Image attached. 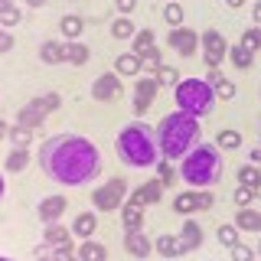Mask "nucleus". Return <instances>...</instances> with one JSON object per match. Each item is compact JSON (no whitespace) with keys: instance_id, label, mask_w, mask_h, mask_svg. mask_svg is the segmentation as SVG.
<instances>
[{"instance_id":"obj_41","label":"nucleus","mask_w":261,"mask_h":261,"mask_svg":"<svg viewBox=\"0 0 261 261\" xmlns=\"http://www.w3.org/2000/svg\"><path fill=\"white\" fill-rule=\"evenodd\" d=\"M212 92H216L219 101H232V98H235V82L232 79H222L219 85H212Z\"/></svg>"},{"instance_id":"obj_16","label":"nucleus","mask_w":261,"mask_h":261,"mask_svg":"<svg viewBox=\"0 0 261 261\" xmlns=\"http://www.w3.org/2000/svg\"><path fill=\"white\" fill-rule=\"evenodd\" d=\"M39 62L62 65L65 62V43H59V39H46V43H39Z\"/></svg>"},{"instance_id":"obj_55","label":"nucleus","mask_w":261,"mask_h":261,"mask_svg":"<svg viewBox=\"0 0 261 261\" xmlns=\"http://www.w3.org/2000/svg\"><path fill=\"white\" fill-rule=\"evenodd\" d=\"M255 199H261V183H258V186H255Z\"/></svg>"},{"instance_id":"obj_50","label":"nucleus","mask_w":261,"mask_h":261,"mask_svg":"<svg viewBox=\"0 0 261 261\" xmlns=\"http://www.w3.org/2000/svg\"><path fill=\"white\" fill-rule=\"evenodd\" d=\"M248 163H255V167H261V147H255V150L248 153Z\"/></svg>"},{"instance_id":"obj_40","label":"nucleus","mask_w":261,"mask_h":261,"mask_svg":"<svg viewBox=\"0 0 261 261\" xmlns=\"http://www.w3.org/2000/svg\"><path fill=\"white\" fill-rule=\"evenodd\" d=\"M49 255H53V261H79V248L69 242V245H59V248H53Z\"/></svg>"},{"instance_id":"obj_19","label":"nucleus","mask_w":261,"mask_h":261,"mask_svg":"<svg viewBox=\"0 0 261 261\" xmlns=\"http://www.w3.org/2000/svg\"><path fill=\"white\" fill-rule=\"evenodd\" d=\"M153 248H157V255L170 258V261L179 258V255H186V251H183V242H179V235H157Z\"/></svg>"},{"instance_id":"obj_27","label":"nucleus","mask_w":261,"mask_h":261,"mask_svg":"<svg viewBox=\"0 0 261 261\" xmlns=\"http://www.w3.org/2000/svg\"><path fill=\"white\" fill-rule=\"evenodd\" d=\"M153 46H157V33H153V30H137V36L134 39H130V53H137V56H144L147 53V49H153Z\"/></svg>"},{"instance_id":"obj_34","label":"nucleus","mask_w":261,"mask_h":261,"mask_svg":"<svg viewBox=\"0 0 261 261\" xmlns=\"http://www.w3.org/2000/svg\"><path fill=\"white\" fill-rule=\"evenodd\" d=\"M33 134H36V130H30V127H23V124H13L7 137H10L13 147H30L33 144Z\"/></svg>"},{"instance_id":"obj_9","label":"nucleus","mask_w":261,"mask_h":261,"mask_svg":"<svg viewBox=\"0 0 261 261\" xmlns=\"http://www.w3.org/2000/svg\"><path fill=\"white\" fill-rule=\"evenodd\" d=\"M167 46L173 49V53H179L183 59H190V56L199 53V33L190 30V27H173L167 33Z\"/></svg>"},{"instance_id":"obj_2","label":"nucleus","mask_w":261,"mask_h":261,"mask_svg":"<svg viewBox=\"0 0 261 261\" xmlns=\"http://www.w3.org/2000/svg\"><path fill=\"white\" fill-rule=\"evenodd\" d=\"M114 150L124 167H134V170H150L157 167L160 157V144H157V127H150L147 121H130L118 130L114 137Z\"/></svg>"},{"instance_id":"obj_36","label":"nucleus","mask_w":261,"mask_h":261,"mask_svg":"<svg viewBox=\"0 0 261 261\" xmlns=\"http://www.w3.org/2000/svg\"><path fill=\"white\" fill-rule=\"evenodd\" d=\"M216 239L225 245V248H232V245H239V228H235L232 222H222L216 228Z\"/></svg>"},{"instance_id":"obj_47","label":"nucleus","mask_w":261,"mask_h":261,"mask_svg":"<svg viewBox=\"0 0 261 261\" xmlns=\"http://www.w3.org/2000/svg\"><path fill=\"white\" fill-rule=\"evenodd\" d=\"M114 7H118L121 16H130V13H134V7H137V0H114Z\"/></svg>"},{"instance_id":"obj_1","label":"nucleus","mask_w":261,"mask_h":261,"mask_svg":"<svg viewBox=\"0 0 261 261\" xmlns=\"http://www.w3.org/2000/svg\"><path fill=\"white\" fill-rule=\"evenodd\" d=\"M39 170L59 186H85L101 173V153L82 134H53L39 144Z\"/></svg>"},{"instance_id":"obj_38","label":"nucleus","mask_w":261,"mask_h":261,"mask_svg":"<svg viewBox=\"0 0 261 261\" xmlns=\"http://www.w3.org/2000/svg\"><path fill=\"white\" fill-rule=\"evenodd\" d=\"M176 176H179V170L173 167V160H157V179L163 186H170Z\"/></svg>"},{"instance_id":"obj_53","label":"nucleus","mask_w":261,"mask_h":261,"mask_svg":"<svg viewBox=\"0 0 261 261\" xmlns=\"http://www.w3.org/2000/svg\"><path fill=\"white\" fill-rule=\"evenodd\" d=\"M7 196V179H4V173H0V199Z\"/></svg>"},{"instance_id":"obj_33","label":"nucleus","mask_w":261,"mask_h":261,"mask_svg":"<svg viewBox=\"0 0 261 261\" xmlns=\"http://www.w3.org/2000/svg\"><path fill=\"white\" fill-rule=\"evenodd\" d=\"M141 62H144V72H147V75H157V69L163 65V53H160V46L147 49V53L141 56Z\"/></svg>"},{"instance_id":"obj_18","label":"nucleus","mask_w":261,"mask_h":261,"mask_svg":"<svg viewBox=\"0 0 261 261\" xmlns=\"http://www.w3.org/2000/svg\"><path fill=\"white\" fill-rule=\"evenodd\" d=\"M43 242L49 248H59V245H69L72 242V228H65L62 222H49L43 228Z\"/></svg>"},{"instance_id":"obj_13","label":"nucleus","mask_w":261,"mask_h":261,"mask_svg":"<svg viewBox=\"0 0 261 261\" xmlns=\"http://www.w3.org/2000/svg\"><path fill=\"white\" fill-rule=\"evenodd\" d=\"M163 190H167V186H163L160 179L153 176V179H147V183L137 186V190L130 193V199H127V202H134V206H157L160 196H163Z\"/></svg>"},{"instance_id":"obj_30","label":"nucleus","mask_w":261,"mask_h":261,"mask_svg":"<svg viewBox=\"0 0 261 261\" xmlns=\"http://www.w3.org/2000/svg\"><path fill=\"white\" fill-rule=\"evenodd\" d=\"M20 20H23L20 7H16L13 0H0V27H16Z\"/></svg>"},{"instance_id":"obj_6","label":"nucleus","mask_w":261,"mask_h":261,"mask_svg":"<svg viewBox=\"0 0 261 261\" xmlns=\"http://www.w3.org/2000/svg\"><path fill=\"white\" fill-rule=\"evenodd\" d=\"M62 108V95L59 92H46V95H36L33 101H27L20 111H16V124L30 127V130H39L46 124V118L53 111Z\"/></svg>"},{"instance_id":"obj_3","label":"nucleus","mask_w":261,"mask_h":261,"mask_svg":"<svg viewBox=\"0 0 261 261\" xmlns=\"http://www.w3.org/2000/svg\"><path fill=\"white\" fill-rule=\"evenodd\" d=\"M157 144L163 160H183L199 144V118L186 111H170L157 124Z\"/></svg>"},{"instance_id":"obj_44","label":"nucleus","mask_w":261,"mask_h":261,"mask_svg":"<svg viewBox=\"0 0 261 261\" xmlns=\"http://www.w3.org/2000/svg\"><path fill=\"white\" fill-rule=\"evenodd\" d=\"M157 79H160V85H170V88H173L176 82H179V72L173 69V65H160V69H157Z\"/></svg>"},{"instance_id":"obj_28","label":"nucleus","mask_w":261,"mask_h":261,"mask_svg":"<svg viewBox=\"0 0 261 261\" xmlns=\"http://www.w3.org/2000/svg\"><path fill=\"white\" fill-rule=\"evenodd\" d=\"M173 212H176V216H193V212H199V209H196V190L176 193L173 196Z\"/></svg>"},{"instance_id":"obj_7","label":"nucleus","mask_w":261,"mask_h":261,"mask_svg":"<svg viewBox=\"0 0 261 261\" xmlns=\"http://www.w3.org/2000/svg\"><path fill=\"white\" fill-rule=\"evenodd\" d=\"M124 199H127V179L124 176H111L108 183L92 190V206L98 212H121Z\"/></svg>"},{"instance_id":"obj_17","label":"nucleus","mask_w":261,"mask_h":261,"mask_svg":"<svg viewBox=\"0 0 261 261\" xmlns=\"http://www.w3.org/2000/svg\"><path fill=\"white\" fill-rule=\"evenodd\" d=\"M235 228L239 232H261V209H251L245 206L235 212Z\"/></svg>"},{"instance_id":"obj_8","label":"nucleus","mask_w":261,"mask_h":261,"mask_svg":"<svg viewBox=\"0 0 261 261\" xmlns=\"http://www.w3.org/2000/svg\"><path fill=\"white\" fill-rule=\"evenodd\" d=\"M199 53H202V62H206V69H219V65H222V59L228 56L225 36H222L219 30L199 33Z\"/></svg>"},{"instance_id":"obj_25","label":"nucleus","mask_w":261,"mask_h":261,"mask_svg":"<svg viewBox=\"0 0 261 261\" xmlns=\"http://www.w3.org/2000/svg\"><path fill=\"white\" fill-rule=\"evenodd\" d=\"M79 261H108V248L95 239H85L79 245Z\"/></svg>"},{"instance_id":"obj_37","label":"nucleus","mask_w":261,"mask_h":261,"mask_svg":"<svg viewBox=\"0 0 261 261\" xmlns=\"http://www.w3.org/2000/svg\"><path fill=\"white\" fill-rule=\"evenodd\" d=\"M163 20L170 23V30H173V27H183V7H179V0H170V4L163 7Z\"/></svg>"},{"instance_id":"obj_32","label":"nucleus","mask_w":261,"mask_h":261,"mask_svg":"<svg viewBox=\"0 0 261 261\" xmlns=\"http://www.w3.org/2000/svg\"><path fill=\"white\" fill-rule=\"evenodd\" d=\"M216 147H219V150H239V147H242V134H239V130H232V127H228V130H219Z\"/></svg>"},{"instance_id":"obj_10","label":"nucleus","mask_w":261,"mask_h":261,"mask_svg":"<svg viewBox=\"0 0 261 261\" xmlns=\"http://www.w3.org/2000/svg\"><path fill=\"white\" fill-rule=\"evenodd\" d=\"M121 92H124V85H121V75L114 69L111 72H101V75L92 82V98H95V101H101V105L121 98Z\"/></svg>"},{"instance_id":"obj_51","label":"nucleus","mask_w":261,"mask_h":261,"mask_svg":"<svg viewBox=\"0 0 261 261\" xmlns=\"http://www.w3.org/2000/svg\"><path fill=\"white\" fill-rule=\"evenodd\" d=\"M7 134H10V124H7V121H4V118H0V141H4V137H7Z\"/></svg>"},{"instance_id":"obj_20","label":"nucleus","mask_w":261,"mask_h":261,"mask_svg":"<svg viewBox=\"0 0 261 261\" xmlns=\"http://www.w3.org/2000/svg\"><path fill=\"white\" fill-rule=\"evenodd\" d=\"M95 228H98V216L88 209V212H79V216H75V222H72V235H79V239L85 242V239L95 235Z\"/></svg>"},{"instance_id":"obj_43","label":"nucleus","mask_w":261,"mask_h":261,"mask_svg":"<svg viewBox=\"0 0 261 261\" xmlns=\"http://www.w3.org/2000/svg\"><path fill=\"white\" fill-rule=\"evenodd\" d=\"M212 206H216V193H212V190H196V209L209 212Z\"/></svg>"},{"instance_id":"obj_26","label":"nucleus","mask_w":261,"mask_h":261,"mask_svg":"<svg viewBox=\"0 0 261 261\" xmlns=\"http://www.w3.org/2000/svg\"><path fill=\"white\" fill-rule=\"evenodd\" d=\"M88 59H92V49H88L82 39H72V43H65V62H72V65H85Z\"/></svg>"},{"instance_id":"obj_39","label":"nucleus","mask_w":261,"mask_h":261,"mask_svg":"<svg viewBox=\"0 0 261 261\" xmlns=\"http://www.w3.org/2000/svg\"><path fill=\"white\" fill-rule=\"evenodd\" d=\"M242 46L248 49V53H261V27H248V30H245Z\"/></svg>"},{"instance_id":"obj_56","label":"nucleus","mask_w":261,"mask_h":261,"mask_svg":"<svg viewBox=\"0 0 261 261\" xmlns=\"http://www.w3.org/2000/svg\"><path fill=\"white\" fill-rule=\"evenodd\" d=\"M36 261H53V255H46V258H36Z\"/></svg>"},{"instance_id":"obj_5","label":"nucleus","mask_w":261,"mask_h":261,"mask_svg":"<svg viewBox=\"0 0 261 261\" xmlns=\"http://www.w3.org/2000/svg\"><path fill=\"white\" fill-rule=\"evenodd\" d=\"M173 101H176V111H186L193 118H206L216 108V92L206 79H179L173 85Z\"/></svg>"},{"instance_id":"obj_15","label":"nucleus","mask_w":261,"mask_h":261,"mask_svg":"<svg viewBox=\"0 0 261 261\" xmlns=\"http://www.w3.org/2000/svg\"><path fill=\"white\" fill-rule=\"evenodd\" d=\"M114 72H118L121 79H134V75H141V72H144L141 56H137V53H121L118 59H114Z\"/></svg>"},{"instance_id":"obj_12","label":"nucleus","mask_w":261,"mask_h":261,"mask_svg":"<svg viewBox=\"0 0 261 261\" xmlns=\"http://www.w3.org/2000/svg\"><path fill=\"white\" fill-rule=\"evenodd\" d=\"M65 209H69V199H65L62 193H56V196H46V199H39L36 216H39V222H43V225H49V222H59Z\"/></svg>"},{"instance_id":"obj_52","label":"nucleus","mask_w":261,"mask_h":261,"mask_svg":"<svg viewBox=\"0 0 261 261\" xmlns=\"http://www.w3.org/2000/svg\"><path fill=\"white\" fill-rule=\"evenodd\" d=\"M27 7L30 10H39V7H46V0H27Z\"/></svg>"},{"instance_id":"obj_59","label":"nucleus","mask_w":261,"mask_h":261,"mask_svg":"<svg viewBox=\"0 0 261 261\" xmlns=\"http://www.w3.org/2000/svg\"><path fill=\"white\" fill-rule=\"evenodd\" d=\"M167 4H170V0H167Z\"/></svg>"},{"instance_id":"obj_14","label":"nucleus","mask_w":261,"mask_h":261,"mask_svg":"<svg viewBox=\"0 0 261 261\" xmlns=\"http://www.w3.org/2000/svg\"><path fill=\"white\" fill-rule=\"evenodd\" d=\"M124 251L134 258H150L153 255V242L144 235V228H137V232H124Z\"/></svg>"},{"instance_id":"obj_31","label":"nucleus","mask_w":261,"mask_h":261,"mask_svg":"<svg viewBox=\"0 0 261 261\" xmlns=\"http://www.w3.org/2000/svg\"><path fill=\"white\" fill-rule=\"evenodd\" d=\"M228 59H232V65L235 69H251V65H255V53H248V49H245L242 43L235 46V49H228Z\"/></svg>"},{"instance_id":"obj_29","label":"nucleus","mask_w":261,"mask_h":261,"mask_svg":"<svg viewBox=\"0 0 261 261\" xmlns=\"http://www.w3.org/2000/svg\"><path fill=\"white\" fill-rule=\"evenodd\" d=\"M111 36H114V39H134V36H137L134 20H130V16H118V20L111 23Z\"/></svg>"},{"instance_id":"obj_35","label":"nucleus","mask_w":261,"mask_h":261,"mask_svg":"<svg viewBox=\"0 0 261 261\" xmlns=\"http://www.w3.org/2000/svg\"><path fill=\"white\" fill-rule=\"evenodd\" d=\"M239 183H242V186H251V190H255V186L261 183V167H255V163H245V167L239 170Z\"/></svg>"},{"instance_id":"obj_46","label":"nucleus","mask_w":261,"mask_h":261,"mask_svg":"<svg viewBox=\"0 0 261 261\" xmlns=\"http://www.w3.org/2000/svg\"><path fill=\"white\" fill-rule=\"evenodd\" d=\"M16 46V39H13V33L7 30V27H0V56L4 53H10V49Z\"/></svg>"},{"instance_id":"obj_4","label":"nucleus","mask_w":261,"mask_h":261,"mask_svg":"<svg viewBox=\"0 0 261 261\" xmlns=\"http://www.w3.org/2000/svg\"><path fill=\"white\" fill-rule=\"evenodd\" d=\"M179 176L193 190H212L222 179V150L216 144H196L179 160Z\"/></svg>"},{"instance_id":"obj_49","label":"nucleus","mask_w":261,"mask_h":261,"mask_svg":"<svg viewBox=\"0 0 261 261\" xmlns=\"http://www.w3.org/2000/svg\"><path fill=\"white\" fill-rule=\"evenodd\" d=\"M251 20H255V27H261V0L251 7Z\"/></svg>"},{"instance_id":"obj_21","label":"nucleus","mask_w":261,"mask_h":261,"mask_svg":"<svg viewBox=\"0 0 261 261\" xmlns=\"http://www.w3.org/2000/svg\"><path fill=\"white\" fill-rule=\"evenodd\" d=\"M121 225H124V232H137V228H144V206L124 202V206H121Z\"/></svg>"},{"instance_id":"obj_23","label":"nucleus","mask_w":261,"mask_h":261,"mask_svg":"<svg viewBox=\"0 0 261 261\" xmlns=\"http://www.w3.org/2000/svg\"><path fill=\"white\" fill-rule=\"evenodd\" d=\"M27 163H30V147H13V150L4 157V170L7 173H23Z\"/></svg>"},{"instance_id":"obj_48","label":"nucleus","mask_w":261,"mask_h":261,"mask_svg":"<svg viewBox=\"0 0 261 261\" xmlns=\"http://www.w3.org/2000/svg\"><path fill=\"white\" fill-rule=\"evenodd\" d=\"M222 79H225V75H222L219 69H206V82H209V85H219Z\"/></svg>"},{"instance_id":"obj_45","label":"nucleus","mask_w":261,"mask_h":261,"mask_svg":"<svg viewBox=\"0 0 261 261\" xmlns=\"http://www.w3.org/2000/svg\"><path fill=\"white\" fill-rule=\"evenodd\" d=\"M228 251H232V261H255V251H251L248 248V245H232V248H228Z\"/></svg>"},{"instance_id":"obj_42","label":"nucleus","mask_w":261,"mask_h":261,"mask_svg":"<svg viewBox=\"0 0 261 261\" xmlns=\"http://www.w3.org/2000/svg\"><path fill=\"white\" fill-rule=\"evenodd\" d=\"M251 202H255V190H251V186H235V206L239 209H245V206H251Z\"/></svg>"},{"instance_id":"obj_22","label":"nucleus","mask_w":261,"mask_h":261,"mask_svg":"<svg viewBox=\"0 0 261 261\" xmlns=\"http://www.w3.org/2000/svg\"><path fill=\"white\" fill-rule=\"evenodd\" d=\"M179 242H183V251H196L202 245V228L199 222H193V219H186L183 222V232H179Z\"/></svg>"},{"instance_id":"obj_54","label":"nucleus","mask_w":261,"mask_h":261,"mask_svg":"<svg viewBox=\"0 0 261 261\" xmlns=\"http://www.w3.org/2000/svg\"><path fill=\"white\" fill-rule=\"evenodd\" d=\"M225 4H228V7H232V10H239V7L245 4V0H225Z\"/></svg>"},{"instance_id":"obj_58","label":"nucleus","mask_w":261,"mask_h":261,"mask_svg":"<svg viewBox=\"0 0 261 261\" xmlns=\"http://www.w3.org/2000/svg\"><path fill=\"white\" fill-rule=\"evenodd\" d=\"M258 251H261V242H258Z\"/></svg>"},{"instance_id":"obj_24","label":"nucleus","mask_w":261,"mask_h":261,"mask_svg":"<svg viewBox=\"0 0 261 261\" xmlns=\"http://www.w3.org/2000/svg\"><path fill=\"white\" fill-rule=\"evenodd\" d=\"M59 30H62V36H65V43H72V39H82V33H85V20L75 13H65L62 20H59Z\"/></svg>"},{"instance_id":"obj_11","label":"nucleus","mask_w":261,"mask_h":261,"mask_svg":"<svg viewBox=\"0 0 261 261\" xmlns=\"http://www.w3.org/2000/svg\"><path fill=\"white\" fill-rule=\"evenodd\" d=\"M160 88H163V85H160V79H157V75H144V79H137V82H134V111H137V114H147V108L157 101Z\"/></svg>"},{"instance_id":"obj_57","label":"nucleus","mask_w":261,"mask_h":261,"mask_svg":"<svg viewBox=\"0 0 261 261\" xmlns=\"http://www.w3.org/2000/svg\"><path fill=\"white\" fill-rule=\"evenodd\" d=\"M0 261H13V258H7V255H0Z\"/></svg>"}]
</instances>
